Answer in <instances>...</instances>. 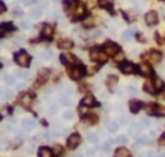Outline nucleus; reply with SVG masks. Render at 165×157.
Returning <instances> with one entry per match:
<instances>
[{"label": "nucleus", "instance_id": "1", "mask_svg": "<svg viewBox=\"0 0 165 157\" xmlns=\"http://www.w3.org/2000/svg\"><path fill=\"white\" fill-rule=\"evenodd\" d=\"M14 59L16 62L21 66V67H28L30 66V62H31V58L30 56L26 53L25 50H21L18 53L14 56Z\"/></svg>", "mask_w": 165, "mask_h": 157}, {"label": "nucleus", "instance_id": "2", "mask_svg": "<svg viewBox=\"0 0 165 157\" xmlns=\"http://www.w3.org/2000/svg\"><path fill=\"white\" fill-rule=\"evenodd\" d=\"M59 59H61L62 63H63V65H66V66H72V65H78V63H79V61L75 58V56L69 54V53L61 54Z\"/></svg>", "mask_w": 165, "mask_h": 157}, {"label": "nucleus", "instance_id": "3", "mask_svg": "<svg viewBox=\"0 0 165 157\" xmlns=\"http://www.w3.org/2000/svg\"><path fill=\"white\" fill-rule=\"evenodd\" d=\"M84 74H85V68L83 67V66H76V67H74L71 71H70V77L72 79V80H80L83 76H84Z\"/></svg>", "mask_w": 165, "mask_h": 157}, {"label": "nucleus", "instance_id": "4", "mask_svg": "<svg viewBox=\"0 0 165 157\" xmlns=\"http://www.w3.org/2000/svg\"><path fill=\"white\" fill-rule=\"evenodd\" d=\"M119 68H120V71H121L123 74H125V75L134 74V72L137 71V67H136L133 63H130V62H123V63L119 66Z\"/></svg>", "mask_w": 165, "mask_h": 157}, {"label": "nucleus", "instance_id": "5", "mask_svg": "<svg viewBox=\"0 0 165 157\" xmlns=\"http://www.w3.org/2000/svg\"><path fill=\"white\" fill-rule=\"evenodd\" d=\"M145 19H146V23L148 26H155L159 22V16L155 10H150V12L145 16Z\"/></svg>", "mask_w": 165, "mask_h": 157}, {"label": "nucleus", "instance_id": "6", "mask_svg": "<svg viewBox=\"0 0 165 157\" xmlns=\"http://www.w3.org/2000/svg\"><path fill=\"white\" fill-rule=\"evenodd\" d=\"M81 143V137L79 134H72L71 137L67 139V147L70 150H75L78 145Z\"/></svg>", "mask_w": 165, "mask_h": 157}, {"label": "nucleus", "instance_id": "7", "mask_svg": "<svg viewBox=\"0 0 165 157\" xmlns=\"http://www.w3.org/2000/svg\"><path fill=\"white\" fill-rule=\"evenodd\" d=\"M105 52H106L107 56L115 57V54L120 52V48H119V45H116V44H114V43H107V44L105 45Z\"/></svg>", "mask_w": 165, "mask_h": 157}, {"label": "nucleus", "instance_id": "8", "mask_svg": "<svg viewBox=\"0 0 165 157\" xmlns=\"http://www.w3.org/2000/svg\"><path fill=\"white\" fill-rule=\"evenodd\" d=\"M90 57L93 61H98V62H106V59H107L106 52H101V50H93Z\"/></svg>", "mask_w": 165, "mask_h": 157}, {"label": "nucleus", "instance_id": "9", "mask_svg": "<svg viewBox=\"0 0 165 157\" xmlns=\"http://www.w3.org/2000/svg\"><path fill=\"white\" fill-rule=\"evenodd\" d=\"M85 14H86V10H85L84 5H79L78 4V7H76L75 10L72 12V18L74 19H81Z\"/></svg>", "mask_w": 165, "mask_h": 157}, {"label": "nucleus", "instance_id": "10", "mask_svg": "<svg viewBox=\"0 0 165 157\" xmlns=\"http://www.w3.org/2000/svg\"><path fill=\"white\" fill-rule=\"evenodd\" d=\"M148 59H150V62H152V63H159L161 61V53L157 50H152L148 53Z\"/></svg>", "mask_w": 165, "mask_h": 157}, {"label": "nucleus", "instance_id": "11", "mask_svg": "<svg viewBox=\"0 0 165 157\" xmlns=\"http://www.w3.org/2000/svg\"><path fill=\"white\" fill-rule=\"evenodd\" d=\"M83 103V106H88V107H90V106H98V102L95 101V98L93 96H86L83 98L81 101Z\"/></svg>", "mask_w": 165, "mask_h": 157}, {"label": "nucleus", "instance_id": "12", "mask_svg": "<svg viewBox=\"0 0 165 157\" xmlns=\"http://www.w3.org/2000/svg\"><path fill=\"white\" fill-rule=\"evenodd\" d=\"M139 72L142 75H145V76L152 75V68H151L150 63H141L139 65Z\"/></svg>", "mask_w": 165, "mask_h": 157}, {"label": "nucleus", "instance_id": "13", "mask_svg": "<svg viewBox=\"0 0 165 157\" xmlns=\"http://www.w3.org/2000/svg\"><path fill=\"white\" fill-rule=\"evenodd\" d=\"M53 35V27L49 25H44L43 30H41V36L45 37V39H50Z\"/></svg>", "mask_w": 165, "mask_h": 157}, {"label": "nucleus", "instance_id": "14", "mask_svg": "<svg viewBox=\"0 0 165 157\" xmlns=\"http://www.w3.org/2000/svg\"><path fill=\"white\" fill-rule=\"evenodd\" d=\"M142 107V102L141 101H130L129 102V108H130V112L133 113H137Z\"/></svg>", "mask_w": 165, "mask_h": 157}, {"label": "nucleus", "instance_id": "15", "mask_svg": "<svg viewBox=\"0 0 165 157\" xmlns=\"http://www.w3.org/2000/svg\"><path fill=\"white\" fill-rule=\"evenodd\" d=\"M19 102H21V104L23 107H30L31 106V102H32V97L30 96V94H23L21 98H19Z\"/></svg>", "mask_w": 165, "mask_h": 157}, {"label": "nucleus", "instance_id": "16", "mask_svg": "<svg viewBox=\"0 0 165 157\" xmlns=\"http://www.w3.org/2000/svg\"><path fill=\"white\" fill-rule=\"evenodd\" d=\"M35 121L32 120V119H23L22 120V126H23L25 129L27 130H31V129H34L35 128Z\"/></svg>", "mask_w": 165, "mask_h": 157}, {"label": "nucleus", "instance_id": "17", "mask_svg": "<svg viewBox=\"0 0 165 157\" xmlns=\"http://www.w3.org/2000/svg\"><path fill=\"white\" fill-rule=\"evenodd\" d=\"M72 47H74V43L69 39H63L58 43V48H61V49H71Z\"/></svg>", "mask_w": 165, "mask_h": 157}, {"label": "nucleus", "instance_id": "18", "mask_svg": "<svg viewBox=\"0 0 165 157\" xmlns=\"http://www.w3.org/2000/svg\"><path fill=\"white\" fill-rule=\"evenodd\" d=\"M98 4L103 9H111L114 5V0H98Z\"/></svg>", "mask_w": 165, "mask_h": 157}, {"label": "nucleus", "instance_id": "19", "mask_svg": "<svg viewBox=\"0 0 165 157\" xmlns=\"http://www.w3.org/2000/svg\"><path fill=\"white\" fill-rule=\"evenodd\" d=\"M52 151L48 148V147H41L40 150H39V153H38V156L39 157H52Z\"/></svg>", "mask_w": 165, "mask_h": 157}, {"label": "nucleus", "instance_id": "20", "mask_svg": "<svg viewBox=\"0 0 165 157\" xmlns=\"http://www.w3.org/2000/svg\"><path fill=\"white\" fill-rule=\"evenodd\" d=\"M114 157H129V151H128L126 148H124V147L117 148Z\"/></svg>", "mask_w": 165, "mask_h": 157}, {"label": "nucleus", "instance_id": "21", "mask_svg": "<svg viewBox=\"0 0 165 157\" xmlns=\"http://www.w3.org/2000/svg\"><path fill=\"white\" fill-rule=\"evenodd\" d=\"M143 89H145V91H147V93H150V94H155V91H156L155 85H153L152 82H150V81H146V82H145Z\"/></svg>", "mask_w": 165, "mask_h": 157}, {"label": "nucleus", "instance_id": "22", "mask_svg": "<svg viewBox=\"0 0 165 157\" xmlns=\"http://www.w3.org/2000/svg\"><path fill=\"white\" fill-rule=\"evenodd\" d=\"M153 85H155V89L156 90H162L164 86H165V84H164V81L160 77H156L155 80H153Z\"/></svg>", "mask_w": 165, "mask_h": 157}, {"label": "nucleus", "instance_id": "23", "mask_svg": "<svg viewBox=\"0 0 165 157\" xmlns=\"http://www.w3.org/2000/svg\"><path fill=\"white\" fill-rule=\"evenodd\" d=\"M48 76H49V70H48V68H41V70L39 71V80L44 81Z\"/></svg>", "mask_w": 165, "mask_h": 157}, {"label": "nucleus", "instance_id": "24", "mask_svg": "<svg viewBox=\"0 0 165 157\" xmlns=\"http://www.w3.org/2000/svg\"><path fill=\"white\" fill-rule=\"evenodd\" d=\"M106 128L110 130V131H116L117 130V128H119V125H117V122L116 121H110V122H107L106 124Z\"/></svg>", "mask_w": 165, "mask_h": 157}, {"label": "nucleus", "instance_id": "25", "mask_svg": "<svg viewBox=\"0 0 165 157\" xmlns=\"http://www.w3.org/2000/svg\"><path fill=\"white\" fill-rule=\"evenodd\" d=\"M54 155H56L57 157H61L62 155H63V148H62V145H59V144H56L53 147V151H52Z\"/></svg>", "mask_w": 165, "mask_h": 157}, {"label": "nucleus", "instance_id": "26", "mask_svg": "<svg viewBox=\"0 0 165 157\" xmlns=\"http://www.w3.org/2000/svg\"><path fill=\"white\" fill-rule=\"evenodd\" d=\"M133 35H134V31L133 30H126L125 32L123 34V40L124 41H129L131 37H133Z\"/></svg>", "mask_w": 165, "mask_h": 157}, {"label": "nucleus", "instance_id": "27", "mask_svg": "<svg viewBox=\"0 0 165 157\" xmlns=\"http://www.w3.org/2000/svg\"><path fill=\"white\" fill-rule=\"evenodd\" d=\"M41 14H43V10L40 8H36V9H34V10H31V12H30V17L31 18H39Z\"/></svg>", "mask_w": 165, "mask_h": 157}, {"label": "nucleus", "instance_id": "28", "mask_svg": "<svg viewBox=\"0 0 165 157\" xmlns=\"http://www.w3.org/2000/svg\"><path fill=\"white\" fill-rule=\"evenodd\" d=\"M93 25H94V19L92 18V17H88L84 22H83V26L85 27V28H89V27H93Z\"/></svg>", "mask_w": 165, "mask_h": 157}, {"label": "nucleus", "instance_id": "29", "mask_svg": "<svg viewBox=\"0 0 165 157\" xmlns=\"http://www.w3.org/2000/svg\"><path fill=\"white\" fill-rule=\"evenodd\" d=\"M153 113L160 115V116H165V107H161V106H155V107H153Z\"/></svg>", "mask_w": 165, "mask_h": 157}, {"label": "nucleus", "instance_id": "30", "mask_svg": "<svg viewBox=\"0 0 165 157\" xmlns=\"http://www.w3.org/2000/svg\"><path fill=\"white\" fill-rule=\"evenodd\" d=\"M116 84H117V77H116V76H108V79H107V85H108L110 88L115 86Z\"/></svg>", "mask_w": 165, "mask_h": 157}, {"label": "nucleus", "instance_id": "31", "mask_svg": "<svg viewBox=\"0 0 165 157\" xmlns=\"http://www.w3.org/2000/svg\"><path fill=\"white\" fill-rule=\"evenodd\" d=\"M61 103L63 104V106H71V99H70V97H67V96L61 97Z\"/></svg>", "mask_w": 165, "mask_h": 157}, {"label": "nucleus", "instance_id": "32", "mask_svg": "<svg viewBox=\"0 0 165 157\" xmlns=\"http://www.w3.org/2000/svg\"><path fill=\"white\" fill-rule=\"evenodd\" d=\"M139 125L141 126H143V128H147V126H150V120L147 117H141L139 119Z\"/></svg>", "mask_w": 165, "mask_h": 157}, {"label": "nucleus", "instance_id": "33", "mask_svg": "<svg viewBox=\"0 0 165 157\" xmlns=\"http://www.w3.org/2000/svg\"><path fill=\"white\" fill-rule=\"evenodd\" d=\"M88 139H89V142H92V143H97L98 142V135L97 134H94V133H89L88 134Z\"/></svg>", "mask_w": 165, "mask_h": 157}, {"label": "nucleus", "instance_id": "34", "mask_svg": "<svg viewBox=\"0 0 165 157\" xmlns=\"http://www.w3.org/2000/svg\"><path fill=\"white\" fill-rule=\"evenodd\" d=\"M4 81H5L7 85H13V84L16 82L14 77H13V76H10V75H7V76L4 77Z\"/></svg>", "mask_w": 165, "mask_h": 157}, {"label": "nucleus", "instance_id": "35", "mask_svg": "<svg viewBox=\"0 0 165 157\" xmlns=\"http://www.w3.org/2000/svg\"><path fill=\"white\" fill-rule=\"evenodd\" d=\"M9 30H13L12 23H2L0 25V31H9Z\"/></svg>", "mask_w": 165, "mask_h": 157}, {"label": "nucleus", "instance_id": "36", "mask_svg": "<svg viewBox=\"0 0 165 157\" xmlns=\"http://www.w3.org/2000/svg\"><path fill=\"white\" fill-rule=\"evenodd\" d=\"M129 133L133 135V137H137V133H138V126L137 125H133V126L129 128Z\"/></svg>", "mask_w": 165, "mask_h": 157}, {"label": "nucleus", "instance_id": "37", "mask_svg": "<svg viewBox=\"0 0 165 157\" xmlns=\"http://www.w3.org/2000/svg\"><path fill=\"white\" fill-rule=\"evenodd\" d=\"M116 142H117V143L124 144V143H126V142H128V138L125 137V135H119V137L116 138Z\"/></svg>", "mask_w": 165, "mask_h": 157}, {"label": "nucleus", "instance_id": "38", "mask_svg": "<svg viewBox=\"0 0 165 157\" xmlns=\"http://www.w3.org/2000/svg\"><path fill=\"white\" fill-rule=\"evenodd\" d=\"M111 144H112V140H107V142L103 144L102 150H103V151H110V148H111Z\"/></svg>", "mask_w": 165, "mask_h": 157}, {"label": "nucleus", "instance_id": "39", "mask_svg": "<svg viewBox=\"0 0 165 157\" xmlns=\"http://www.w3.org/2000/svg\"><path fill=\"white\" fill-rule=\"evenodd\" d=\"M126 90H128V93L130 94V96H136V94H137V89L134 86H128Z\"/></svg>", "mask_w": 165, "mask_h": 157}, {"label": "nucleus", "instance_id": "40", "mask_svg": "<svg viewBox=\"0 0 165 157\" xmlns=\"http://www.w3.org/2000/svg\"><path fill=\"white\" fill-rule=\"evenodd\" d=\"M138 143H141V144H150V140L146 137H141V138H138Z\"/></svg>", "mask_w": 165, "mask_h": 157}, {"label": "nucleus", "instance_id": "41", "mask_svg": "<svg viewBox=\"0 0 165 157\" xmlns=\"http://www.w3.org/2000/svg\"><path fill=\"white\" fill-rule=\"evenodd\" d=\"M3 96H4V98H7V99H9L10 97H12L13 96V91L12 90H4V93H3Z\"/></svg>", "mask_w": 165, "mask_h": 157}, {"label": "nucleus", "instance_id": "42", "mask_svg": "<svg viewBox=\"0 0 165 157\" xmlns=\"http://www.w3.org/2000/svg\"><path fill=\"white\" fill-rule=\"evenodd\" d=\"M63 119L71 120V119H72V112H71V111H66V112L63 113Z\"/></svg>", "mask_w": 165, "mask_h": 157}, {"label": "nucleus", "instance_id": "43", "mask_svg": "<svg viewBox=\"0 0 165 157\" xmlns=\"http://www.w3.org/2000/svg\"><path fill=\"white\" fill-rule=\"evenodd\" d=\"M114 58H115L117 62H120V61H123V59H124V54L121 53V52H119V53H116V54H115V57H114Z\"/></svg>", "mask_w": 165, "mask_h": 157}, {"label": "nucleus", "instance_id": "44", "mask_svg": "<svg viewBox=\"0 0 165 157\" xmlns=\"http://www.w3.org/2000/svg\"><path fill=\"white\" fill-rule=\"evenodd\" d=\"M7 10V7H5V4L2 2V0H0V14H3L4 12Z\"/></svg>", "mask_w": 165, "mask_h": 157}, {"label": "nucleus", "instance_id": "45", "mask_svg": "<svg viewBox=\"0 0 165 157\" xmlns=\"http://www.w3.org/2000/svg\"><path fill=\"white\" fill-rule=\"evenodd\" d=\"M35 3H38V0H23V4L25 5H32V4H35Z\"/></svg>", "mask_w": 165, "mask_h": 157}, {"label": "nucleus", "instance_id": "46", "mask_svg": "<svg viewBox=\"0 0 165 157\" xmlns=\"http://www.w3.org/2000/svg\"><path fill=\"white\" fill-rule=\"evenodd\" d=\"M21 27L22 28H28L30 27V22H28V21H22V22H21Z\"/></svg>", "mask_w": 165, "mask_h": 157}, {"label": "nucleus", "instance_id": "47", "mask_svg": "<svg viewBox=\"0 0 165 157\" xmlns=\"http://www.w3.org/2000/svg\"><path fill=\"white\" fill-rule=\"evenodd\" d=\"M17 76L18 77H22V79H27L28 77V74H27V72H18Z\"/></svg>", "mask_w": 165, "mask_h": 157}, {"label": "nucleus", "instance_id": "48", "mask_svg": "<svg viewBox=\"0 0 165 157\" xmlns=\"http://www.w3.org/2000/svg\"><path fill=\"white\" fill-rule=\"evenodd\" d=\"M41 57L45 58V59H50V58H52V53H50V52H45V53L41 54Z\"/></svg>", "mask_w": 165, "mask_h": 157}, {"label": "nucleus", "instance_id": "49", "mask_svg": "<svg viewBox=\"0 0 165 157\" xmlns=\"http://www.w3.org/2000/svg\"><path fill=\"white\" fill-rule=\"evenodd\" d=\"M159 143H160V144H162V145H165V133H164V134L161 135V137H160Z\"/></svg>", "mask_w": 165, "mask_h": 157}, {"label": "nucleus", "instance_id": "50", "mask_svg": "<svg viewBox=\"0 0 165 157\" xmlns=\"http://www.w3.org/2000/svg\"><path fill=\"white\" fill-rule=\"evenodd\" d=\"M86 155H88V156H93V155H94V150H88V151H86Z\"/></svg>", "mask_w": 165, "mask_h": 157}, {"label": "nucleus", "instance_id": "51", "mask_svg": "<svg viewBox=\"0 0 165 157\" xmlns=\"http://www.w3.org/2000/svg\"><path fill=\"white\" fill-rule=\"evenodd\" d=\"M121 121H123V124H128V117L126 116H123L121 117Z\"/></svg>", "mask_w": 165, "mask_h": 157}, {"label": "nucleus", "instance_id": "52", "mask_svg": "<svg viewBox=\"0 0 165 157\" xmlns=\"http://www.w3.org/2000/svg\"><path fill=\"white\" fill-rule=\"evenodd\" d=\"M80 113H81V115H85V113H86V110H85L84 107H80Z\"/></svg>", "mask_w": 165, "mask_h": 157}, {"label": "nucleus", "instance_id": "53", "mask_svg": "<svg viewBox=\"0 0 165 157\" xmlns=\"http://www.w3.org/2000/svg\"><path fill=\"white\" fill-rule=\"evenodd\" d=\"M23 86H25V84H23V82H21V84H18V85H17V88H18V89L23 88Z\"/></svg>", "mask_w": 165, "mask_h": 157}, {"label": "nucleus", "instance_id": "54", "mask_svg": "<svg viewBox=\"0 0 165 157\" xmlns=\"http://www.w3.org/2000/svg\"><path fill=\"white\" fill-rule=\"evenodd\" d=\"M14 14H16V16H19V14H22V10H19V9H17Z\"/></svg>", "mask_w": 165, "mask_h": 157}, {"label": "nucleus", "instance_id": "55", "mask_svg": "<svg viewBox=\"0 0 165 157\" xmlns=\"http://www.w3.org/2000/svg\"><path fill=\"white\" fill-rule=\"evenodd\" d=\"M74 157H83V155H75Z\"/></svg>", "mask_w": 165, "mask_h": 157}, {"label": "nucleus", "instance_id": "56", "mask_svg": "<svg viewBox=\"0 0 165 157\" xmlns=\"http://www.w3.org/2000/svg\"><path fill=\"white\" fill-rule=\"evenodd\" d=\"M56 2H58V0H56Z\"/></svg>", "mask_w": 165, "mask_h": 157}]
</instances>
